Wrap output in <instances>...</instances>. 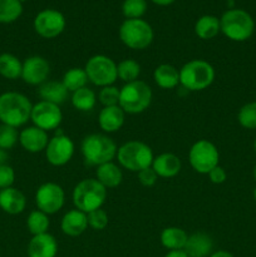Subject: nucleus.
Masks as SVG:
<instances>
[{"instance_id": "obj_14", "label": "nucleus", "mask_w": 256, "mask_h": 257, "mask_svg": "<svg viewBox=\"0 0 256 257\" xmlns=\"http://www.w3.org/2000/svg\"><path fill=\"white\" fill-rule=\"evenodd\" d=\"M74 150V142L72 141V138L59 132L54 137L50 138L44 152L47 161L50 165L60 167V166L67 165L72 160Z\"/></svg>"}, {"instance_id": "obj_12", "label": "nucleus", "mask_w": 256, "mask_h": 257, "mask_svg": "<svg viewBox=\"0 0 256 257\" xmlns=\"http://www.w3.org/2000/svg\"><path fill=\"white\" fill-rule=\"evenodd\" d=\"M30 120L33 122V125L45 131V132L54 131L59 127L63 120L62 109L59 105L54 104V103L40 100V102L33 104Z\"/></svg>"}, {"instance_id": "obj_27", "label": "nucleus", "mask_w": 256, "mask_h": 257, "mask_svg": "<svg viewBox=\"0 0 256 257\" xmlns=\"http://www.w3.org/2000/svg\"><path fill=\"white\" fill-rule=\"evenodd\" d=\"M23 63L19 58L10 53L0 54V75L5 79L15 80L22 78Z\"/></svg>"}, {"instance_id": "obj_35", "label": "nucleus", "mask_w": 256, "mask_h": 257, "mask_svg": "<svg viewBox=\"0 0 256 257\" xmlns=\"http://www.w3.org/2000/svg\"><path fill=\"white\" fill-rule=\"evenodd\" d=\"M237 120L246 130H256V102L246 103L240 108Z\"/></svg>"}, {"instance_id": "obj_37", "label": "nucleus", "mask_w": 256, "mask_h": 257, "mask_svg": "<svg viewBox=\"0 0 256 257\" xmlns=\"http://www.w3.org/2000/svg\"><path fill=\"white\" fill-rule=\"evenodd\" d=\"M120 89L114 85H107L103 87L98 93V99L102 103L103 107H110V105H119Z\"/></svg>"}, {"instance_id": "obj_10", "label": "nucleus", "mask_w": 256, "mask_h": 257, "mask_svg": "<svg viewBox=\"0 0 256 257\" xmlns=\"http://www.w3.org/2000/svg\"><path fill=\"white\" fill-rule=\"evenodd\" d=\"M188 161L193 170L201 175H208L211 170L218 166L220 153L217 147L207 140L195 142L188 152Z\"/></svg>"}, {"instance_id": "obj_17", "label": "nucleus", "mask_w": 256, "mask_h": 257, "mask_svg": "<svg viewBox=\"0 0 256 257\" xmlns=\"http://www.w3.org/2000/svg\"><path fill=\"white\" fill-rule=\"evenodd\" d=\"M58 242L49 232L33 236L28 243V257H55Z\"/></svg>"}, {"instance_id": "obj_45", "label": "nucleus", "mask_w": 256, "mask_h": 257, "mask_svg": "<svg viewBox=\"0 0 256 257\" xmlns=\"http://www.w3.org/2000/svg\"><path fill=\"white\" fill-rule=\"evenodd\" d=\"M151 2H153L157 5H161V7H167V5L172 4L175 0H151Z\"/></svg>"}, {"instance_id": "obj_19", "label": "nucleus", "mask_w": 256, "mask_h": 257, "mask_svg": "<svg viewBox=\"0 0 256 257\" xmlns=\"http://www.w3.org/2000/svg\"><path fill=\"white\" fill-rule=\"evenodd\" d=\"M88 228V216L83 211L70 210L63 216L62 222H60V230L64 235L70 237H78L82 235Z\"/></svg>"}, {"instance_id": "obj_16", "label": "nucleus", "mask_w": 256, "mask_h": 257, "mask_svg": "<svg viewBox=\"0 0 256 257\" xmlns=\"http://www.w3.org/2000/svg\"><path fill=\"white\" fill-rule=\"evenodd\" d=\"M49 140L48 132L35 125H30L19 132L20 146L29 153H39L45 151Z\"/></svg>"}, {"instance_id": "obj_38", "label": "nucleus", "mask_w": 256, "mask_h": 257, "mask_svg": "<svg viewBox=\"0 0 256 257\" xmlns=\"http://www.w3.org/2000/svg\"><path fill=\"white\" fill-rule=\"evenodd\" d=\"M88 216V226L92 227L95 231H102L107 227L108 225V213L105 212L102 208H98V210L92 211V212L87 213Z\"/></svg>"}, {"instance_id": "obj_9", "label": "nucleus", "mask_w": 256, "mask_h": 257, "mask_svg": "<svg viewBox=\"0 0 256 257\" xmlns=\"http://www.w3.org/2000/svg\"><path fill=\"white\" fill-rule=\"evenodd\" d=\"M88 80L97 87L113 85L118 79L117 64L112 58L103 54L93 55L88 59L84 67Z\"/></svg>"}, {"instance_id": "obj_2", "label": "nucleus", "mask_w": 256, "mask_h": 257, "mask_svg": "<svg viewBox=\"0 0 256 257\" xmlns=\"http://www.w3.org/2000/svg\"><path fill=\"white\" fill-rule=\"evenodd\" d=\"M82 156L88 166L98 167L104 163L112 162L117 157L118 147L114 141L107 135L93 133L82 141Z\"/></svg>"}, {"instance_id": "obj_21", "label": "nucleus", "mask_w": 256, "mask_h": 257, "mask_svg": "<svg viewBox=\"0 0 256 257\" xmlns=\"http://www.w3.org/2000/svg\"><path fill=\"white\" fill-rule=\"evenodd\" d=\"M213 241L205 232H195L188 236L185 251L188 257H208L213 252Z\"/></svg>"}, {"instance_id": "obj_28", "label": "nucleus", "mask_w": 256, "mask_h": 257, "mask_svg": "<svg viewBox=\"0 0 256 257\" xmlns=\"http://www.w3.org/2000/svg\"><path fill=\"white\" fill-rule=\"evenodd\" d=\"M220 32V19L213 15H203L195 24L196 35L202 40L212 39Z\"/></svg>"}, {"instance_id": "obj_43", "label": "nucleus", "mask_w": 256, "mask_h": 257, "mask_svg": "<svg viewBox=\"0 0 256 257\" xmlns=\"http://www.w3.org/2000/svg\"><path fill=\"white\" fill-rule=\"evenodd\" d=\"M208 257H233V255L231 252H228V251L218 250V251H215V252L211 253Z\"/></svg>"}, {"instance_id": "obj_31", "label": "nucleus", "mask_w": 256, "mask_h": 257, "mask_svg": "<svg viewBox=\"0 0 256 257\" xmlns=\"http://www.w3.org/2000/svg\"><path fill=\"white\" fill-rule=\"evenodd\" d=\"M49 216H48L47 213L43 212V211H32V212L29 213V216H28L27 227L33 236L47 233L48 230H49Z\"/></svg>"}, {"instance_id": "obj_36", "label": "nucleus", "mask_w": 256, "mask_h": 257, "mask_svg": "<svg viewBox=\"0 0 256 257\" xmlns=\"http://www.w3.org/2000/svg\"><path fill=\"white\" fill-rule=\"evenodd\" d=\"M19 142V132L18 128L12 125L0 124V148L2 150H12Z\"/></svg>"}, {"instance_id": "obj_48", "label": "nucleus", "mask_w": 256, "mask_h": 257, "mask_svg": "<svg viewBox=\"0 0 256 257\" xmlns=\"http://www.w3.org/2000/svg\"><path fill=\"white\" fill-rule=\"evenodd\" d=\"M253 150H255V153H256V140H255V143H253Z\"/></svg>"}, {"instance_id": "obj_33", "label": "nucleus", "mask_w": 256, "mask_h": 257, "mask_svg": "<svg viewBox=\"0 0 256 257\" xmlns=\"http://www.w3.org/2000/svg\"><path fill=\"white\" fill-rule=\"evenodd\" d=\"M118 78L124 83L138 80L141 74V65L135 59H123L117 64Z\"/></svg>"}, {"instance_id": "obj_5", "label": "nucleus", "mask_w": 256, "mask_h": 257, "mask_svg": "<svg viewBox=\"0 0 256 257\" xmlns=\"http://www.w3.org/2000/svg\"><path fill=\"white\" fill-rule=\"evenodd\" d=\"M215 80V69L208 62L193 59L180 69V84L190 92H200L210 87Z\"/></svg>"}, {"instance_id": "obj_39", "label": "nucleus", "mask_w": 256, "mask_h": 257, "mask_svg": "<svg viewBox=\"0 0 256 257\" xmlns=\"http://www.w3.org/2000/svg\"><path fill=\"white\" fill-rule=\"evenodd\" d=\"M15 181V172L12 166L4 165L0 166V190L13 187Z\"/></svg>"}, {"instance_id": "obj_30", "label": "nucleus", "mask_w": 256, "mask_h": 257, "mask_svg": "<svg viewBox=\"0 0 256 257\" xmlns=\"http://www.w3.org/2000/svg\"><path fill=\"white\" fill-rule=\"evenodd\" d=\"M88 75L85 73L84 68H72L67 70L63 75L62 83L67 88L68 92H75L80 88L87 87L88 84Z\"/></svg>"}, {"instance_id": "obj_46", "label": "nucleus", "mask_w": 256, "mask_h": 257, "mask_svg": "<svg viewBox=\"0 0 256 257\" xmlns=\"http://www.w3.org/2000/svg\"><path fill=\"white\" fill-rule=\"evenodd\" d=\"M252 175H253V180L256 181V166H255V167H253V172H252Z\"/></svg>"}, {"instance_id": "obj_44", "label": "nucleus", "mask_w": 256, "mask_h": 257, "mask_svg": "<svg viewBox=\"0 0 256 257\" xmlns=\"http://www.w3.org/2000/svg\"><path fill=\"white\" fill-rule=\"evenodd\" d=\"M8 158H9V156H8L7 151L0 148V166L8 165Z\"/></svg>"}, {"instance_id": "obj_26", "label": "nucleus", "mask_w": 256, "mask_h": 257, "mask_svg": "<svg viewBox=\"0 0 256 257\" xmlns=\"http://www.w3.org/2000/svg\"><path fill=\"white\" fill-rule=\"evenodd\" d=\"M187 238L188 235L186 233V231L180 227H175V226L165 228L161 232V243L168 251L183 250L186 242H187Z\"/></svg>"}, {"instance_id": "obj_15", "label": "nucleus", "mask_w": 256, "mask_h": 257, "mask_svg": "<svg viewBox=\"0 0 256 257\" xmlns=\"http://www.w3.org/2000/svg\"><path fill=\"white\" fill-rule=\"evenodd\" d=\"M50 74V64L40 55H32L23 62L22 79L27 84L42 85Z\"/></svg>"}, {"instance_id": "obj_25", "label": "nucleus", "mask_w": 256, "mask_h": 257, "mask_svg": "<svg viewBox=\"0 0 256 257\" xmlns=\"http://www.w3.org/2000/svg\"><path fill=\"white\" fill-rule=\"evenodd\" d=\"M153 80L162 89H173L180 84V70L171 64H161L153 72Z\"/></svg>"}, {"instance_id": "obj_23", "label": "nucleus", "mask_w": 256, "mask_h": 257, "mask_svg": "<svg viewBox=\"0 0 256 257\" xmlns=\"http://www.w3.org/2000/svg\"><path fill=\"white\" fill-rule=\"evenodd\" d=\"M95 180L104 186L105 188H114L122 183L123 172L118 165L114 162H108L98 166L95 170Z\"/></svg>"}, {"instance_id": "obj_50", "label": "nucleus", "mask_w": 256, "mask_h": 257, "mask_svg": "<svg viewBox=\"0 0 256 257\" xmlns=\"http://www.w3.org/2000/svg\"><path fill=\"white\" fill-rule=\"evenodd\" d=\"M228 2H231V0H228Z\"/></svg>"}, {"instance_id": "obj_8", "label": "nucleus", "mask_w": 256, "mask_h": 257, "mask_svg": "<svg viewBox=\"0 0 256 257\" xmlns=\"http://www.w3.org/2000/svg\"><path fill=\"white\" fill-rule=\"evenodd\" d=\"M153 29L143 19H125L119 28L123 44L133 50H143L153 42Z\"/></svg>"}, {"instance_id": "obj_34", "label": "nucleus", "mask_w": 256, "mask_h": 257, "mask_svg": "<svg viewBox=\"0 0 256 257\" xmlns=\"http://www.w3.org/2000/svg\"><path fill=\"white\" fill-rule=\"evenodd\" d=\"M122 12L127 19H142L147 12L146 0H124L122 4Z\"/></svg>"}, {"instance_id": "obj_41", "label": "nucleus", "mask_w": 256, "mask_h": 257, "mask_svg": "<svg viewBox=\"0 0 256 257\" xmlns=\"http://www.w3.org/2000/svg\"><path fill=\"white\" fill-rule=\"evenodd\" d=\"M207 176L208 178H210L211 182L215 183V185H221V183L225 182L226 178H227V173H226V171L223 170L220 165L216 166L213 170H211Z\"/></svg>"}, {"instance_id": "obj_13", "label": "nucleus", "mask_w": 256, "mask_h": 257, "mask_svg": "<svg viewBox=\"0 0 256 257\" xmlns=\"http://www.w3.org/2000/svg\"><path fill=\"white\" fill-rule=\"evenodd\" d=\"M34 30L45 39H53L62 34L65 29L64 15L55 9H45L38 13L34 18Z\"/></svg>"}, {"instance_id": "obj_4", "label": "nucleus", "mask_w": 256, "mask_h": 257, "mask_svg": "<svg viewBox=\"0 0 256 257\" xmlns=\"http://www.w3.org/2000/svg\"><path fill=\"white\" fill-rule=\"evenodd\" d=\"M120 167L130 172L138 173L145 168L151 167L153 162L152 150L148 145L141 141H128L118 147L117 157Z\"/></svg>"}, {"instance_id": "obj_42", "label": "nucleus", "mask_w": 256, "mask_h": 257, "mask_svg": "<svg viewBox=\"0 0 256 257\" xmlns=\"http://www.w3.org/2000/svg\"><path fill=\"white\" fill-rule=\"evenodd\" d=\"M165 257H188V256L183 250H173V251H168Z\"/></svg>"}, {"instance_id": "obj_47", "label": "nucleus", "mask_w": 256, "mask_h": 257, "mask_svg": "<svg viewBox=\"0 0 256 257\" xmlns=\"http://www.w3.org/2000/svg\"><path fill=\"white\" fill-rule=\"evenodd\" d=\"M253 200L256 201V187H255V190H253Z\"/></svg>"}, {"instance_id": "obj_22", "label": "nucleus", "mask_w": 256, "mask_h": 257, "mask_svg": "<svg viewBox=\"0 0 256 257\" xmlns=\"http://www.w3.org/2000/svg\"><path fill=\"white\" fill-rule=\"evenodd\" d=\"M151 167L155 170L158 177L162 178H172L180 173L182 163L178 156L173 153H161L157 157L153 158V162Z\"/></svg>"}, {"instance_id": "obj_18", "label": "nucleus", "mask_w": 256, "mask_h": 257, "mask_svg": "<svg viewBox=\"0 0 256 257\" xmlns=\"http://www.w3.org/2000/svg\"><path fill=\"white\" fill-rule=\"evenodd\" d=\"M125 113L119 105L103 107L98 114V124L104 133L118 132L124 124Z\"/></svg>"}, {"instance_id": "obj_20", "label": "nucleus", "mask_w": 256, "mask_h": 257, "mask_svg": "<svg viewBox=\"0 0 256 257\" xmlns=\"http://www.w3.org/2000/svg\"><path fill=\"white\" fill-rule=\"evenodd\" d=\"M27 207V198L24 193L15 187L0 190V208L9 215H19Z\"/></svg>"}, {"instance_id": "obj_29", "label": "nucleus", "mask_w": 256, "mask_h": 257, "mask_svg": "<svg viewBox=\"0 0 256 257\" xmlns=\"http://www.w3.org/2000/svg\"><path fill=\"white\" fill-rule=\"evenodd\" d=\"M70 102L75 109L80 110V112H89L95 107L97 95L90 88L84 87L72 93Z\"/></svg>"}, {"instance_id": "obj_40", "label": "nucleus", "mask_w": 256, "mask_h": 257, "mask_svg": "<svg viewBox=\"0 0 256 257\" xmlns=\"http://www.w3.org/2000/svg\"><path fill=\"white\" fill-rule=\"evenodd\" d=\"M137 175H138V181H140L141 185L145 186V187H152L158 180L157 173L155 172V170H153L152 167L145 168V170L140 171Z\"/></svg>"}, {"instance_id": "obj_11", "label": "nucleus", "mask_w": 256, "mask_h": 257, "mask_svg": "<svg viewBox=\"0 0 256 257\" xmlns=\"http://www.w3.org/2000/svg\"><path fill=\"white\" fill-rule=\"evenodd\" d=\"M65 202V193L62 186L54 182H47L39 186L35 193V203L38 210L44 213L54 215L62 210Z\"/></svg>"}, {"instance_id": "obj_7", "label": "nucleus", "mask_w": 256, "mask_h": 257, "mask_svg": "<svg viewBox=\"0 0 256 257\" xmlns=\"http://www.w3.org/2000/svg\"><path fill=\"white\" fill-rule=\"evenodd\" d=\"M152 102V89L143 80L125 83L120 88L119 107L128 114H140L145 112Z\"/></svg>"}, {"instance_id": "obj_6", "label": "nucleus", "mask_w": 256, "mask_h": 257, "mask_svg": "<svg viewBox=\"0 0 256 257\" xmlns=\"http://www.w3.org/2000/svg\"><path fill=\"white\" fill-rule=\"evenodd\" d=\"M221 32L226 38L233 42H245L255 30L252 17L242 9H230L222 14L220 19Z\"/></svg>"}, {"instance_id": "obj_1", "label": "nucleus", "mask_w": 256, "mask_h": 257, "mask_svg": "<svg viewBox=\"0 0 256 257\" xmlns=\"http://www.w3.org/2000/svg\"><path fill=\"white\" fill-rule=\"evenodd\" d=\"M33 104L27 95L18 92L0 94V122L2 124L19 128L30 120Z\"/></svg>"}, {"instance_id": "obj_24", "label": "nucleus", "mask_w": 256, "mask_h": 257, "mask_svg": "<svg viewBox=\"0 0 256 257\" xmlns=\"http://www.w3.org/2000/svg\"><path fill=\"white\" fill-rule=\"evenodd\" d=\"M68 94H69V92L62 82L47 80L42 85H39V95L42 100H45V102L60 105L67 100Z\"/></svg>"}, {"instance_id": "obj_49", "label": "nucleus", "mask_w": 256, "mask_h": 257, "mask_svg": "<svg viewBox=\"0 0 256 257\" xmlns=\"http://www.w3.org/2000/svg\"><path fill=\"white\" fill-rule=\"evenodd\" d=\"M18 2H20V3H24V2H27V0H18Z\"/></svg>"}, {"instance_id": "obj_32", "label": "nucleus", "mask_w": 256, "mask_h": 257, "mask_svg": "<svg viewBox=\"0 0 256 257\" xmlns=\"http://www.w3.org/2000/svg\"><path fill=\"white\" fill-rule=\"evenodd\" d=\"M23 14V4L18 0H0V23L9 24Z\"/></svg>"}, {"instance_id": "obj_3", "label": "nucleus", "mask_w": 256, "mask_h": 257, "mask_svg": "<svg viewBox=\"0 0 256 257\" xmlns=\"http://www.w3.org/2000/svg\"><path fill=\"white\" fill-rule=\"evenodd\" d=\"M73 203L77 210L89 213L102 208L107 200V188L100 185L95 178L82 180L73 190Z\"/></svg>"}]
</instances>
